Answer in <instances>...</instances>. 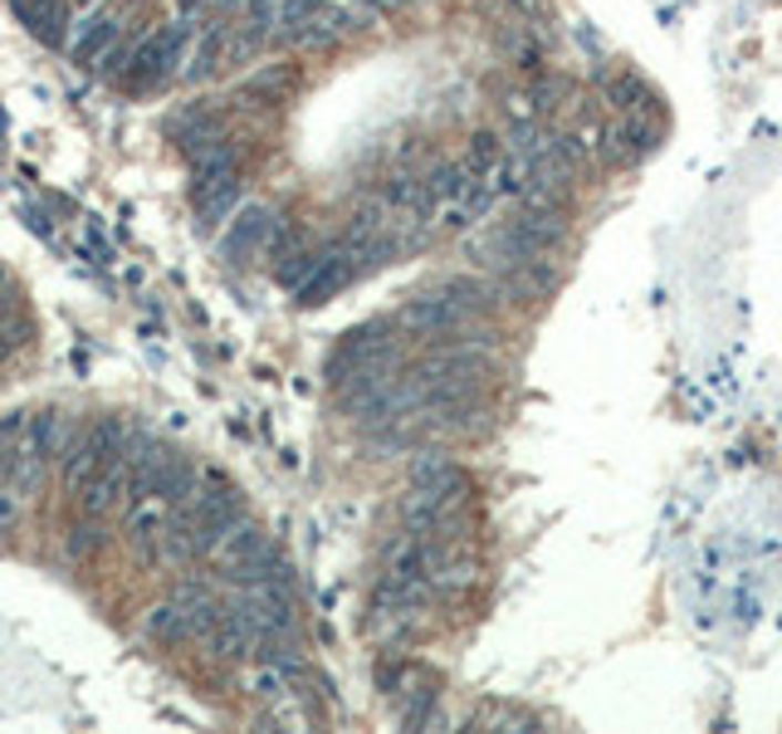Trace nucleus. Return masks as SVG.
I'll list each match as a JSON object with an SVG mask.
<instances>
[{
	"label": "nucleus",
	"instance_id": "39448f33",
	"mask_svg": "<svg viewBox=\"0 0 782 734\" xmlns=\"http://www.w3.org/2000/svg\"><path fill=\"white\" fill-rule=\"evenodd\" d=\"M127 495V456H113L103 460V466H93L84 480H79V504H84V514L103 519L109 509L123 504Z\"/></svg>",
	"mask_w": 782,
	"mask_h": 734
},
{
	"label": "nucleus",
	"instance_id": "f3484780",
	"mask_svg": "<svg viewBox=\"0 0 782 734\" xmlns=\"http://www.w3.org/2000/svg\"><path fill=\"white\" fill-rule=\"evenodd\" d=\"M103 549V529H99V519H84V524H79L74 529V534H69L64 539V553H69V563H89L93 559V553H99Z\"/></svg>",
	"mask_w": 782,
	"mask_h": 734
},
{
	"label": "nucleus",
	"instance_id": "7ed1b4c3",
	"mask_svg": "<svg viewBox=\"0 0 782 734\" xmlns=\"http://www.w3.org/2000/svg\"><path fill=\"white\" fill-rule=\"evenodd\" d=\"M465 324H475L460 304H450L441 289L435 294H416V299H407V309H401V328L407 334H416V338H425L435 348L441 338H450V334H460Z\"/></svg>",
	"mask_w": 782,
	"mask_h": 734
},
{
	"label": "nucleus",
	"instance_id": "4468645a",
	"mask_svg": "<svg viewBox=\"0 0 782 734\" xmlns=\"http://www.w3.org/2000/svg\"><path fill=\"white\" fill-rule=\"evenodd\" d=\"M607 99H611V109H621V113H650V118L660 113L656 93H650L636 74H616V79H607Z\"/></svg>",
	"mask_w": 782,
	"mask_h": 734
},
{
	"label": "nucleus",
	"instance_id": "1a4fd4ad",
	"mask_svg": "<svg viewBox=\"0 0 782 734\" xmlns=\"http://www.w3.org/2000/svg\"><path fill=\"white\" fill-rule=\"evenodd\" d=\"M225 578H230L235 588H255V583H289V559L275 549V543H265L259 553H250L245 563L225 568Z\"/></svg>",
	"mask_w": 782,
	"mask_h": 734
},
{
	"label": "nucleus",
	"instance_id": "dca6fc26",
	"mask_svg": "<svg viewBox=\"0 0 782 734\" xmlns=\"http://www.w3.org/2000/svg\"><path fill=\"white\" fill-rule=\"evenodd\" d=\"M333 251H338V245H328V251H299V245H294V251H284V255H279V269H275L279 284L294 294V289H299V284H303L308 275H313V269L323 265V259L333 255Z\"/></svg>",
	"mask_w": 782,
	"mask_h": 734
},
{
	"label": "nucleus",
	"instance_id": "9d476101",
	"mask_svg": "<svg viewBox=\"0 0 782 734\" xmlns=\"http://www.w3.org/2000/svg\"><path fill=\"white\" fill-rule=\"evenodd\" d=\"M74 441H79V436H74V426H69V417H54V411H50V417L30 421V441L25 446L44 460V466H50V460H64L69 451H74Z\"/></svg>",
	"mask_w": 782,
	"mask_h": 734
},
{
	"label": "nucleus",
	"instance_id": "9b49d317",
	"mask_svg": "<svg viewBox=\"0 0 782 734\" xmlns=\"http://www.w3.org/2000/svg\"><path fill=\"white\" fill-rule=\"evenodd\" d=\"M441 294L450 304H460L470 318H484L494 314V304H500V294H494V279H480V275H455L441 284Z\"/></svg>",
	"mask_w": 782,
	"mask_h": 734
},
{
	"label": "nucleus",
	"instance_id": "f8f14e48",
	"mask_svg": "<svg viewBox=\"0 0 782 734\" xmlns=\"http://www.w3.org/2000/svg\"><path fill=\"white\" fill-rule=\"evenodd\" d=\"M265 543H269V539H265V529L250 524V519H240V524L225 529V539H220L210 553H216V563H220V568H235V563L250 559V553L265 549Z\"/></svg>",
	"mask_w": 782,
	"mask_h": 734
},
{
	"label": "nucleus",
	"instance_id": "20e7f679",
	"mask_svg": "<svg viewBox=\"0 0 782 734\" xmlns=\"http://www.w3.org/2000/svg\"><path fill=\"white\" fill-rule=\"evenodd\" d=\"M279 231V216L269 206H240L230 221H225V235H220V255L230 265H245V259H259L269 245V235Z\"/></svg>",
	"mask_w": 782,
	"mask_h": 734
},
{
	"label": "nucleus",
	"instance_id": "a211bd4d",
	"mask_svg": "<svg viewBox=\"0 0 782 734\" xmlns=\"http://www.w3.org/2000/svg\"><path fill=\"white\" fill-rule=\"evenodd\" d=\"M500 157H504V147H500V137H494V133H480L475 142H470V157H465V172H470V176H490L494 167H500Z\"/></svg>",
	"mask_w": 782,
	"mask_h": 734
},
{
	"label": "nucleus",
	"instance_id": "6e6552de",
	"mask_svg": "<svg viewBox=\"0 0 782 734\" xmlns=\"http://www.w3.org/2000/svg\"><path fill=\"white\" fill-rule=\"evenodd\" d=\"M352 279H358V269H352V259L342 255V245H338V251L328 255L323 265H318L313 275L299 284V289H294V304H323L328 294H338L342 284H352Z\"/></svg>",
	"mask_w": 782,
	"mask_h": 734
},
{
	"label": "nucleus",
	"instance_id": "2eb2a0df",
	"mask_svg": "<svg viewBox=\"0 0 782 734\" xmlns=\"http://www.w3.org/2000/svg\"><path fill=\"white\" fill-rule=\"evenodd\" d=\"M250 695L259 705H279L294 695V676L275 661H255V676H250Z\"/></svg>",
	"mask_w": 782,
	"mask_h": 734
},
{
	"label": "nucleus",
	"instance_id": "412c9836",
	"mask_svg": "<svg viewBox=\"0 0 782 734\" xmlns=\"http://www.w3.org/2000/svg\"><path fill=\"white\" fill-rule=\"evenodd\" d=\"M514 10H524V16H538V0H508Z\"/></svg>",
	"mask_w": 782,
	"mask_h": 734
},
{
	"label": "nucleus",
	"instance_id": "f257e3e1",
	"mask_svg": "<svg viewBox=\"0 0 782 734\" xmlns=\"http://www.w3.org/2000/svg\"><path fill=\"white\" fill-rule=\"evenodd\" d=\"M186 50H192V26H186V20H176V26H167V30L147 34V40H142V44H133V59H127V74L117 79V84H123V89H133V93H152V89H162L172 74H182Z\"/></svg>",
	"mask_w": 782,
	"mask_h": 734
},
{
	"label": "nucleus",
	"instance_id": "0eeeda50",
	"mask_svg": "<svg viewBox=\"0 0 782 734\" xmlns=\"http://www.w3.org/2000/svg\"><path fill=\"white\" fill-rule=\"evenodd\" d=\"M117 40H123V30H117V20L113 16H93V20H84V26H74V30H69V54H74L79 59V64H99V59L103 54H109L113 50V44Z\"/></svg>",
	"mask_w": 782,
	"mask_h": 734
},
{
	"label": "nucleus",
	"instance_id": "6ab92c4d",
	"mask_svg": "<svg viewBox=\"0 0 782 734\" xmlns=\"http://www.w3.org/2000/svg\"><path fill=\"white\" fill-rule=\"evenodd\" d=\"M30 343V328L25 324H0V363H10L20 348Z\"/></svg>",
	"mask_w": 782,
	"mask_h": 734
},
{
	"label": "nucleus",
	"instance_id": "ddd939ff",
	"mask_svg": "<svg viewBox=\"0 0 782 734\" xmlns=\"http://www.w3.org/2000/svg\"><path fill=\"white\" fill-rule=\"evenodd\" d=\"M142 636L147 642H162V646H172V642H182V636H192V626H186V608L182 602H162V608H152L147 618H142Z\"/></svg>",
	"mask_w": 782,
	"mask_h": 734
},
{
	"label": "nucleus",
	"instance_id": "423d86ee",
	"mask_svg": "<svg viewBox=\"0 0 782 734\" xmlns=\"http://www.w3.org/2000/svg\"><path fill=\"white\" fill-rule=\"evenodd\" d=\"M601 142H607V157L611 162H641L646 152H656V142H660V118L626 113L621 123L601 133Z\"/></svg>",
	"mask_w": 782,
	"mask_h": 734
},
{
	"label": "nucleus",
	"instance_id": "f03ea898",
	"mask_svg": "<svg viewBox=\"0 0 782 734\" xmlns=\"http://www.w3.org/2000/svg\"><path fill=\"white\" fill-rule=\"evenodd\" d=\"M230 612L250 626V636H275V632H294V602H289V583H255L240 588L230 602Z\"/></svg>",
	"mask_w": 782,
	"mask_h": 734
},
{
	"label": "nucleus",
	"instance_id": "aec40b11",
	"mask_svg": "<svg viewBox=\"0 0 782 734\" xmlns=\"http://www.w3.org/2000/svg\"><path fill=\"white\" fill-rule=\"evenodd\" d=\"M20 514H25V500H20L16 490H6V485H0V534H10V529L20 524Z\"/></svg>",
	"mask_w": 782,
	"mask_h": 734
}]
</instances>
